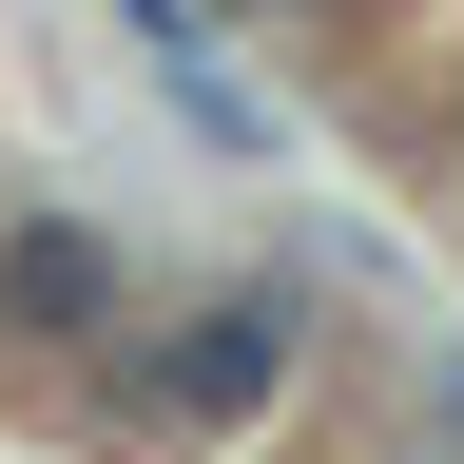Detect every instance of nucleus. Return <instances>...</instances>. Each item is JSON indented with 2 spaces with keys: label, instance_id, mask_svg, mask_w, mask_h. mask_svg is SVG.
Instances as JSON below:
<instances>
[{
  "label": "nucleus",
  "instance_id": "3",
  "mask_svg": "<svg viewBox=\"0 0 464 464\" xmlns=\"http://www.w3.org/2000/svg\"><path fill=\"white\" fill-rule=\"evenodd\" d=\"M406 445H426V464H464V348H426V387H406Z\"/></svg>",
  "mask_w": 464,
  "mask_h": 464
},
{
  "label": "nucleus",
  "instance_id": "6",
  "mask_svg": "<svg viewBox=\"0 0 464 464\" xmlns=\"http://www.w3.org/2000/svg\"><path fill=\"white\" fill-rule=\"evenodd\" d=\"M406 464H426V445H406Z\"/></svg>",
  "mask_w": 464,
  "mask_h": 464
},
{
  "label": "nucleus",
  "instance_id": "5",
  "mask_svg": "<svg viewBox=\"0 0 464 464\" xmlns=\"http://www.w3.org/2000/svg\"><path fill=\"white\" fill-rule=\"evenodd\" d=\"M232 20H348V0H232Z\"/></svg>",
  "mask_w": 464,
  "mask_h": 464
},
{
  "label": "nucleus",
  "instance_id": "1",
  "mask_svg": "<svg viewBox=\"0 0 464 464\" xmlns=\"http://www.w3.org/2000/svg\"><path fill=\"white\" fill-rule=\"evenodd\" d=\"M329 368V290L310 271H232V290H174L155 329L97 348V387L136 406V426H252V406H290Z\"/></svg>",
  "mask_w": 464,
  "mask_h": 464
},
{
  "label": "nucleus",
  "instance_id": "4",
  "mask_svg": "<svg viewBox=\"0 0 464 464\" xmlns=\"http://www.w3.org/2000/svg\"><path fill=\"white\" fill-rule=\"evenodd\" d=\"M116 20L155 39V78H194V58H213V0H116Z\"/></svg>",
  "mask_w": 464,
  "mask_h": 464
},
{
  "label": "nucleus",
  "instance_id": "2",
  "mask_svg": "<svg viewBox=\"0 0 464 464\" xmlns=\"http://www.w3.org/2000/svg\"><path fill=\"white\" fill-rule=\"evenodd\" d=\"M116 329H136V252H116L97 213H20L0 232V348H78L97 368Z\"/></svg>",
  "mask_w": 464,
  "mask_h": 464
}]
</instances>
